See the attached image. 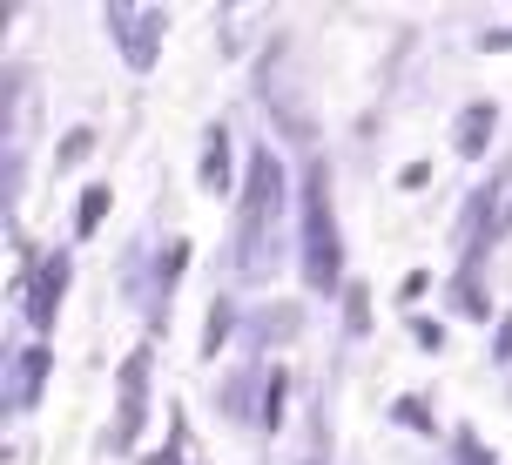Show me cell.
Instances as JSON below:
<instances>
[{"instance_id":"6da1fadb","label":"cell","mask_w":512,"mask_h":465,"mask_svg":"<svg viewBox=\"0 0 512 465\" xmlns=\"http://www.w3.org/2000/svg\"><path fill=\"white\" fill-rule=\"evenodd\" d=\"M310 277L331 284L337 277V230H331V196H324V176L310 182Z\"/></svg>"}]
</instances>
